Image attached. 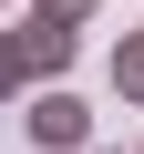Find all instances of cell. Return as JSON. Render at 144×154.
<instances>
[{"label":"cell","mask_w":144,"mask_h":154,"mask_svg":"<svg viewBox=\"0 0 144 154\" xmlns=\"http://www.w3.org/2000/svg\"><path fill=\"white\" fill-rule=\"evenodd\" d=\"M0 11H11V0H0Z\"/></svg>","instance_id":"5b68a950"},{"label":"cell","mask_w":144,"mask_h":154,"mask_svg":"<svg viewBox=\"0 0 144 154\" xmlns=\"http://www.w3.org/2000/svg\"><path fill=\"white\" fill-rule=\"evenodd\" d=\"M103 0H31V31H83Z\"/></svg>","instance_id":"277c9868"},{"label":"cell","mask_w":144,"mask_h":154,"mask_svg":"<svg viewBox=\"0 0 144 154\" xmlns=\"http://www.w3.org/2000/svg\"><path fill=\"white\" fill-rule=\"evenodd\" d=\"M134 154H144V144H134Z\"/></svg>","instance_id":"8992f818"},{"label":"cell","mask_w":144,"mask_h":154,"mask_svg":"<svg viewBox=\"0 0 144 154\" xmlns=\"http://www.w3.org/2000/svg\"><path fill=\"white\" fill-rule=\"evenodd\" d=\"M21 123H31V154H83L93 144V113H83V93H21Z\"/></svg>","instance_id":"6da1fadb"},{"label":"cell","mask_w":144,"mask_h":154,"mask_svg":"<svg viewBox=\"0 0 144 154\" xmlns=\"http://www.w3.org/2000/svg\"><path fill=\"white\" fill-rule=\"evenodd\" d=\"M113 93H124V103H144V31H124V41H113Z\"/></svg>","instance_id":"3957f363"},{"label":"cell","mask_w":144,"mask_h":154,"mask_svg":"<svg viewBox=\"0 0 144 154\" xmlns=\"http://www.w3.org/2000/svg\"><path fill=\"white\" fill-rule=\"evenodd\" d=\"M21 93H31V41L0 31V103H21Z\"/></svg>","instance_id":"7a4b0ae2"}]
</instances>
